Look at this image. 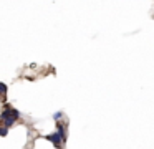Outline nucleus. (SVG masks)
<instances>
[{
  "label": "nucleus",
  "instance_id": "obj_4",
  "mask_svg": "<svg viewBox=\"0 0 154 149\" xmlns=\"http://www.w3.org/2000/svg\"><path fill=\"white\" fill-rule=\"evenodd\" d=\"M5 93H7V85L0 81V95H5Z\"/></svg>",
  "mask_w": 154,
  "mask_h": 149
},
{
  "label": "nucleus",
  "instance_id": "obj_5",
  "mask_svg": "<svg viewBox=\"0 0 154 149\" xmlns=\"http://www.w3.org/2000/svg\"><path fill=\"white\" fill-rule=\"evenodd\" d=\"M7 132H8V128H2L0 126V136H7Z\"/></svg>",
  "mask_w": 154,
  "mask_h": 149
},
{
  "label": "nucleus",
  "instance_id": "obj_2",
  "mask_svg": "<svg viewBox=\"0 0 154 149\" xmlns=\"http://www.w3.org/2000/svg\"><path fill=\"white\" fill-rule=\"evenodd\" d=\"M45 139H48L50 142H53L55 146H61V144H65V142H63V139H61V136L58 134V132H55V134H48Z\"/></svg>",
  "mask_w": 154,
  "mask_h": 149
},
{
  "label": "nucleus",
  "instance_id": "obj_6",
  "mask_svg": "<svg viewBox=\"0 0 154 149\" xmlns=\"http://www.w3.org/2000/svg\"><path fill=\"white\" fill-rule=\"evenodd\" d=\"M60 118H61V113H60V111L55 113V114H53V119H60Z\"/></svg>",
  "mask_w": 154,
  "mask_h": 149
},
{
  "label": "nucleus",
  "instance_id": "obj_3",
  "mask_svg": "<svg viewBox=\"0 0 154 149\" xmlns=\"http://www.w3.org/2000/svg\"><path fill=\"white\" fill-rule=\"evenodd\" d=\"M57 129H58V134L61 136L63 142L66 141V132H65V124H57Z\"/></svg>",
  "mask_w": 154,
  "mask_h": 149
},
{
  "label": "nucleus",
  "instance_id": "obj_1",
  "mask_svg": "<svg viewBox=\"0 0 154 149\" xmlns=\"http://www.w3.org/2000/svg\"><path fill=\"white\" fill-rule=\"evenodd\" d=\"M18 116H20V113H18L15 108H12V106L7 104V106H4V111H2L0 118L4 119V126H5V128H12L14 123L17 121Z\"/></svg>",
  "mask_w": 154,
  "mask_h": 149
}]
</instances>
